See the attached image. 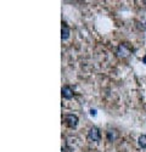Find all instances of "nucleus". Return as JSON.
I'll return each mask as SVG.
<instances>
[{
  "label": "nucleus",
  "mask_w": 146,
  "mask_h": 152,
  "mask_svg": "<svg viewBox=\"0 0 146 152\" xmlns=\"http://www.w3.org/2000/svg\"><path fill=\"white\" fill-rule=\"evenodd\" d=\"M64 121H65L66 125L71 129H76L78 126V123H79V119L76 115H66L64 117Z\"/></svg>",
  "instance_id": "obj_1"
},
{
  "label": "nucleus",
  "mask_w": 146,
  "mask_h": 152,
  "mask_svg": "<svg viewBox=\"0 0 146 152\" xmlns=\"http://www.w3.org/2000/svg\"><path fill=\"white\" fill-rule=\"evenodd\" d=\"M88 140L89 141H94V142H99L101 140V134L100 130L96 128V126H91L88 132Z\"/></svg>",
  "instance_id": "obj_2"
},
{
  "label": "nucleus",
  "mask_w": 146,
  "mask_h": 152,
  "mask_svg": "<svg viewBox=\"0 0 146 152\" xmlns=\"http://www.w3.org/2000/svg\"><path fill=\"white\" fill-rule=\"evenodd\" d=\"M129 54H130V50L128 49V46H127L126 44H122V45L118 46V49H117V55H118V57L124 58V57H127Z\"/></svg>",
  "instance_id": "obj_3"
},
{
  "label": "nucleus",
  "mask_w": 146,
  "mask_h": 152,
  "mask_svg": "<svg viewBox=\"0 0 146 152\" xmlns=\"http://www.w3.org/2000/svg\"><path fill=\"white\" fill-rule=\"evenodd\" d=\"M61 93H62V97L66 99V100H71L73 97V95H74V93H73L72 88L68 86V85H65L62 86V89H61Z\"/></svg>",
  "instance_id": "obj_4"
},
{
  "label": "nucleus",
  "mask_w": 146,
  "mask_h": 152,
  "mask_svg": "<svg viewBox=\"0 0 146 152\" xmlns=\"http://www.w3.org/2000/svg\"><path fill=\"white\" fill-rule=\"evenodd\" d=\"M69 34H71L69 27L66 23H62V28H61V38H62V40H67L69 38Z\"/></svg>",
  "instance_id": "obj_5"
},
{
  "label": "nucleus",
  "mask_w": 146,
  "mask_h": 152,
  "mask_svg": "<svg viewBox=\"0 0 146 152\" xmlns=\"http://www.w3.org/2000/svg\"><path fill=\"white\" fill-rule=\"evenodd\" d=\"M138 144L141 148H146V135H140L138 139Z\"/></svg>",
  "instance_id": "obj_6"
},
{
  "label": "nucleus",
  "mask_w": 146,
  "mask_h": 152,
  "mask_svg": "<svg viewBox=\"0 0 146 152\" xmlns=\"http://www.w3.org/2000/svg\"><path fill=\"white\" fill-rule=\"evenodd\" d=\"M116 136H117V134H116L115 130H108L107 132V139H108V141H113L115 139H116Z\"/></svg>",
  "instance_id": "obj_7"
},
{
  "label": "nucleus",
  "mask_w": 146,
  "mask_h": 152,
  "mask_svg": "<svg viewBox=\"0 0 146 152\" xmlns=\"http://www.w3.org/2000/svg\"><path fill=\"white\" fill-rule=\"evenodd\" d=\"M90 115L91 116H96V110H90Z\"/></svg>",
  "instance_id": "obj_8"
},
{
  "label": "nucleus",
  "mask_w": 146,
  "mask_h": 152,
  "mask_svg": "<svg viewBox=\"0 0 146 152\" xmlns=\"http://www.w3.org/2000/svg\"><path fill=\"white\" fill-rule=\"evenodd\" d=\"M142 61H144V63H145V65H146V56H145V57L142 58Z\"/></svg>",
  "instance_id": "obj_9"
}]
</instances>
